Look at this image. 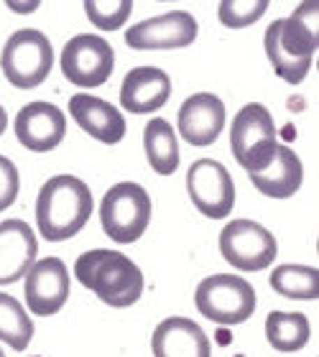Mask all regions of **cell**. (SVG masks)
Masks as SVG:
<instances>
[{
    "label": "cell",
    "instance_id": "cell-1",
    "mask_svg": "<svg viewBox=\"0 0 319 357\" xmlns=\"http://www.w3.org/2000/svg\"><path fill=\"white\" fill-rule=\"evenodd\" d=\"M266 56L283 82L302 84L312 69L319 46V3L306 0L289 15L279 18L263 36Z\"/></svg>",
    "mask_w": 319,
    "mask_h": 357
},
{
    "label": "cell",
    "instance_id": "cell-2",
    "mask_svg": "<svg viewBox=\"0 0 319 357\" xmlns=\"http://www.w3.org/2000/svg\"><path fill=\"white\" fill-rule=\"evenodd\" d=\"M92 207H95L92 192H89V186L82 178L69 176V174L52 176L38 189V232L49 243H61V240L75 238L77 232L89 222Z\"/></svg>",
    "mask_w": 319,
    "mask_h": 357
},
{
    "label": "cell",
    "instance_id": "cell-3",
    "mask_svg": "<svg viewBox=\"0 0 319 357\" xmlns=\"http://www.w3.org/2000/svg\"><path fill=\"white\" fill-rule=\"evenodd\" d=\"M77 281L112 309H128L143 296L146 281L141 268L118 250H87L75 263Z\"/></svg>",
    "mask_w": 319,
    "mask_h": 357
},
{
    "label": "cell",
    "instance_id": "cell-4",
    "mask_svg": "<svg viewBox=\"0 0 319 357\" xmlns=\"http://www.w3.org/2000/svg\"><path fill=\"white\" fill-rule=\"evenodd\" d=\"M230 149L248 176L268 169L276 156L279 141H276V123L266 105L248 102L235 112L230 126Z\"/></svg>",
    "mask_w": 319,
    "mask_h": 357
},
{
    "label": "cell",
    "instance_id": "cell-5",
    "mask_svg": "<svg viewBox=\"0 0 319 357\" xmlns=\"http://www.w3.org/2000/svg\"><path fill=\"white\" fill-rule=\"evenodd\" d=\"M194 306L209 321L223 327H235L251 319L258 306V298H255V289L245 278L215 273L200 281L194 291Z\"/></svg>",
    "mask_w": 319,
    "mask_h": 357
},
{
    "label": "cell",
    "instance_id": "cell-6",
    "mask_svg": "<svg viewBox=\"0 0 319 357\" xmlns=\"http://www.w3.org/2000/svg\"><path fill=\"white\" fill-rule=\"evenodd\" d=\"M151 197L135 181H120L110 186L100 204V225L105 235L120 245L141 240L151 225Z\"/></svg>",
    "mask_w": 319,
    "mask_h": 357
},
{
    "label": "cell",
    "instance_id": "cell-7",
    "mask_svg": "<svg viewBox=\"0 0 319 357\" xmlns=\"http://www.w3.org/2000/svg\"><path fill=\"white\" fill-rule=\"evenodd\" d=\"M54 67V49L44 31L21 29L8 38L0 54V69L15 89H34Z\"/></svg>",
    "mask_w": 319,
    "mask_h": 357
},
{
    "label": "cell",
    "instance_id": "cell-8",
    "mask_svg": "<svg viewBox=\"0 0 319 357\" xmlns=\"http://www.w3.org/2000/svg\"><path fill=\"white\" fill-rule=\"evenodd\" d=\"M220 253L232 268L255 273L276 261L279 243L274 232L255 220H230L220 232Z\"/></svg>",
    "mask_w": 319,
    "mask_h": 357
},
{
    "label": "cell",
    "instance_id": "cell-9",
    "mask_svg": "<svg viewBox=\"0 0 319 357\" xmlns=\"http://www.w3.org/2000/svg\"><path fill=\"white\" fill-rule=\"evenodd\" d=\"M115 69V52L107 38L97 33H80L61 49V75L75 87L95 89L110 79Z\"/></svg>",
    "mask_w": 319,
    "mask_h": 357
},
{
    "label": "cell",
    "instance_id": "cell-10",
    "mask_svg": "<svg viewBox=\"0 0 319 357\" xmlns=\"http://www.w3.org/2000/svg\"><path fill=\"white\" fill-rule=\"evenodd\" d=\"M186 192L200 215L223 220L235 207V184L230 172L215 158H200L186 172Z\"/></svg>",
    "mask_w": 319,
    "mask_h": 357
},
{
    "label": "cell",
    "instance_id": "cell-11",
    "mask_svg": "<svg viewBox=\"0 0 319 357\" xmlns=\"http://www.w3.org/2000/svg\"><path fill=\"white\" fill-rule=\"evenodd\" d=\"M200 33L197 18L189 10H169V13L146 18L126 31V44L135 52H163V49H184L194 44Z\"/></svg>",
    "mask_w": 319,
    "mask_h": 357
},
{
    "label": "cell",
    "instance_id": "cell-12",
    "mask_svg": "<svg viewBox=\"0 0 319 357\" xmlns=\"http://www.w3.org/2000/svg\"><path fill=\"white\" fill-rule=\"evenodd\" d=\"M26 306L34 317H54L69 298V271L61 258H41L26 273Z\"/></svg>",
    "mask_w": 319,
    "mask_h": 357
},
{
    "label": "cell",
    "instance_id": "cell-13",
    "mask_svg": "<svg viewBox=\"0 0 319 357\" xmlns=\"http://www.w3.org/2000/svg\"><path fill=\"white\" fill-rule=\"evenodd\" d=\"M67 118L52 102H29L15 115V138L26 151L49 153L64 141Z\"/></svg>",
    "mask_w": 319,
    "mask_h": 357
},
{
    "label": "cell",
    "instance_id": "cell-14",
    "mask_svg": "<svg viewBox=\"0 0 319 357\" xmlns=\"http://www.w3.org/2000/svg\"><path fill=\"white\" fill-rule=\"evenodd\" d=\"M225 102L212 92H197L179 107V133L189 146L205 149L220 138L225 128Z\"/></svg>",
    "mask_w": 319,
    "mask_h": 357
},
{
    "label": "cell",
    "instance_id": "cell-15",
    "mask_svg": "<svg viewBox=\"0 0 319 357\" xmlns=\"http://www.w3.org/2000/svg\"><path fill=\"white\" fill-rule=\"evenodd\" d=\"M36 235L23 220L0 222V286L21 281L36 263Z\"/></svg>",
    "mask_w": 319,
    "mask_h": 357
},
{
    "label": "cell",
    "instance_id": "cell-16",
    "mask_svg": "<svg viewBox=\"0 0 319 357\" xmlns=\"http://www.w3.org/2000/svg\"><path fill=\"white\" fill-rule=\"evenodd\" d=\"M171 97V77L158 67L131 69L120 84V105L133 115L158 112Z\"/></svg>",
    "mask_w": 319,
    "mask_h": 357
},
{
    "label": "cell",
    "instance_id": "cell-17",
    "mask_svg": "<svg viewBox=\"0 0 319 357\" xmlns=\"http://www.w3.org/2000/svg\"><path fill=\"white\" fill-rule=\"evenodd\" d=\"M154 357H212V344L205 329L186 317L163 319L151 337Z\"/></svg>",
    "mask_w": 319,
    "mask_h": 357
},
{
    "label": "cell",
    "instance_id": "cell-18",
    "mask_svg": "<svg viewBox=\"0 0 319 357\" xmlns=\"http://www.w3.org/2000/svg\"><path fill=\"white\" fill-rule=\"evenodd\" d=\"M69 112H72L77 126L100 143L115 146L126 135V118H123V112L115 105L105 102V100H100L95 95H87V92L72 95Z\"/></svg>",
    "mask_w": 319,
    "mask_h": 357
},
{
    "label": "cell",
    "instance_id": "cell-19",
    "mask_svg": "<svg viewBox=\"0 0 319 357\" xmlns=\"http://www.w3.org/2000/svg\"><path fill=\"white\" fill-rule=\"evenodd\" d=\"M251 181L260 194H266L271 199H289L302 189V181H304L302 158L289 146H279L268 169H263L260 174H251Z\"/></svg>",
    "mask_w": 319,
    "mask_h": 357
},
{
    "label": "cell",
    "instance_id": "cell-20",
    "mask_svg": "<svg viewBox=\"0 0 319 357\" xmlns=\"http://www.w3.org/2000/svg\"><path fill=\"white\" fill-rule=\"evenodd\" d=\"M143 151L151 169L161 176H171L179 169V141L174 128L163 118H151L143 128Z\"/></svg>",
    "mask_w": 319,
    "mask_h": 357
},
{
    "label": "cell",
    "instance_id": "cell-21",
    "mask_svg": "<svg viewBox=\"0 0 319 357\" xmlns=\"http://www.w3.org/2000/svg\"><path fill=\"white\" fill-rule=\"evenodd\" d=\"M312 337V324L299 312H271L266 317V340L276 352H299Z\"/></svg>",
    "mask_w": 319,
    "mask_h": 357
},
{
    "label": "cell",
    "instance_id": "cell-22",
    "mask_svg": "<svg viewBox=\"0 0 319 357\" xmlns=\"http://www.w3.org/2000/svg\"><path fill=\"white\" fill-rule=\"evenodd\" d=\"M268 283L283 298L314 301L319 296V271L314 266H299V263L279 266L271 271Z\"/></svg>",
    "mask_w": 319,
    "mask_h": 357
},
{
    "label": "cell",
    "instance_id": "cell-23",
    "mask_svg": "<svg viewBox=\"0 0 319 357\" xmlns=\"http://www.w3.org/2000/svg\"><path fill=\"white\" fill-rule=\"evenodd\" d=\"M31 340H34V321L23 304L15 296L0 291V342H6L15 352H23Z\"/></svg>",
    "mask_w": 319,
    "mask_h": 357
},
{
    "label": "cell",
    "instance_id": "cell-24",
    "mask_svg": "<svg viewBox=\"0 0 319 357\" xmlns=\"http://www.w3.org/2000/svg\"><path fill=\"white\" fill-rule=\"evenodd\" d=\"M89 23L100 31H118L126 26L128 15L133 13L131 0H84L82 3Z\"/></svg>",
    "mask_w": 319,
    "mask_h": 357
},
{
    "label": "cell",
    "instance_id": "cell-25",
    "mask_svg": "<svg viewBox=\"0 0 319 357\" xmlns=\"http://www.w3.org/2000/svg\"><path fill=\"white\" fill-rule=\"evenodd\" d=\"M268 10V0H223L220 3V23L228 29H248L263 18Z\"/></svg>",
    "mask_w": 319,
    "mask_h": 357
},
{
    "label": "cell",
    "instance_id": "cell-26",
    "mask_svg": "<svg viewBox=\"0 0 319 357\" xmlns=\"http://www.w3.org/2000/svg\"><path fill=\"white\" fill-rule=\"evenodd\" d=\"M18 192H21L18 169H15V164L10 158L0 156V212L13 207V202L18 199Z\"/></svg>",
    "mask_w": 319,
    "mask_h": 357
},
{
    "label": "cell",
    "instance_id": "cell-27",
    "mask_svg": "<svg viewBox=\"0 0 319 357\" xmlns=\"http://www.w3.org/2000/svg\"><path fill=\"white\" fill-rule=\"evenodd\" d=\"M8 8H13L15 13H34L38 3H13V0H8Z\"/></svg>",
    "mask_w": 319,
    "mask_h": 357
},
{
    "label": "cell",
    "instance_id": "cell-28",
    "mask_svg": "<svg viewBox=\"0 0 319 357\" xmlns=\"http://www.w3.org/2000/svg\"><path fill=\"white\" fill-rule=\"evenodd\" d=\"M6 126H8V115H6V107L0 105V135L6 133Z\"/></svg>",
    "mask_w": 319,
    "mask_h": 357
},
{
    "label": "cell",
    "instance_id": "cell-29",
    "mask_svg": "<svg viewBox=\"0 0 319 357\" xmlns=\"http://www.w3.org/2000/svg\"><path fill=\"white\" fill-rule=\"evenodd\" d=\"M0 357H6V355H3V350H0Z\"/></svg>",
    "mask_w": 319,
    "mask_h": 357
},
{
    "label": "cell",
    "instance_id": "cell-30",
    "mask_svg": "<svg viewBox=\"0 0 319 357\" xmlns=\"http://www.w3.org/2000/svg\"><path fill=\"white\" fill-rule=\"evenodd\" d=\"M235 357H245V355H235Z\"/></svg>",
    "mask_w": 319,
    "mask_h": 357
},
{
    "label": "cell",
    "instance_id": "cell-31",
    "mask_svg": "<svg viewBox=\"0 0 319 357\" xmlns=\"http://www.w3.org/2000/svg\"><path fill=\"white\" fill-rule=\"evenodd\" d=\"M36 357H38V355H36Z\"/></svg>",
    "mask_w": 319,
    "mask_h": 357
}]
</instances>
